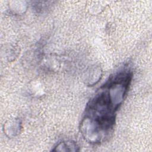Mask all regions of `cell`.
Returning <instances> with one entry per match:
<instances>
[{
	"mask_svg": "<svg viewBox=\"0 0 152 152\" xmlns=\"http://www.w3.org/2000/svg\"><path fill=\"white\" fill-rule=\"evenodd\" d=\"M78 150V146L76 142L71 141L60 142L53 150L55 151H77Z\"/></svg>",
	"mask_w": 152,
	"mask_h": 152,
	"instance_id": "cell-3",
	"label": "cell"
},
{
	"mask_svg": "<svg viewBox=\"0 0 152 152\" xmlns=\"http://www.w3.org/2000/svg\"><path fill=\"white\" fill-rule=\"evenodd\" d=\"M132 78L124 69L111 77L89 100L80 122V132L90 143H100L112 132L116 112L124 100Z\"/></svg>",
	"mask_w": 152,
	"mask_h": 152,
	"instance_id": "cell-1",
	"label": "cell"
},
{
	"mask_svg": "<svg viewBox=\"0 0 152 152\" xmlns=\"http://www.w3.org/2000/svg\"><path fill=\"white\" fill-rule=\"evenodd\" d=\"M20 122L18 120L15 119L14 121H9L8 122L6 123L5 126L4 127V132L5 134L8 135L10 137H14L20 132Z\"/></svg>",
	"mask_w": 152,
	"mask_h": 152,
	"instance_id": "cell-2",
	"label": "cell"
},
{
	"mask_svg": "<svg viewBox=\"0 0 152 152\" xmlns=\"http://www.w3.org/2000/svg\"><path fill=\"white\" fill-rule=\"evenodd\" d=\"M101 72H102V71L99 68H95V69H93L92 70V71H91V72L89 74L90 77H89L88 80V81L89 82L88 84L91 86V85H94L97 82H98L99 79L97 78V77H94V75L101 77Z\"/></svg>",
	"mask_w": 152,
	"mask_h": 152,
	"instance_id": "cell-4",
	"label": "cell"
}]
</instances>
